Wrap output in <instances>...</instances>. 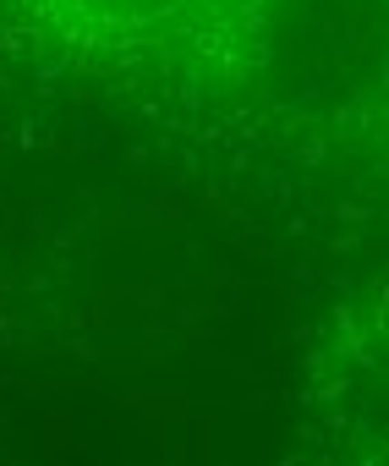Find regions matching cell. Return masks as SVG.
Segmentation results:
<instances>
[{
	"label": "cell",
	"mask_w": 389,
	"mask_h": 466,
	"mask_svg": "<svg viewBox=\"0 0 389 466\" xmlns=\"http://www.w3.org/2000/svg\"><path fill=\"white\" fill-rule=\"evenodd\" d=\"M0 23L110 83L247 88L274 50V0H0Z\"/></svg>",
	"instance_id": "obj_1"
},
{
	"label": "cell",
	"mask_w": 389,
	"mask_h": 466,
	"mask_svg": "<svg viewBox=\"0 0 389 466\" xmlns=\"http://www.w3.org/2000/svg\"><path fill=\"white\" fill-rule=\"evenodd\" d=\"M307 411L318 439L345 461H384L389 444V313L384 280L340 302L313 346Z\"/></svg>",
	"instance_id": "obj_2"
}]
</instances>
